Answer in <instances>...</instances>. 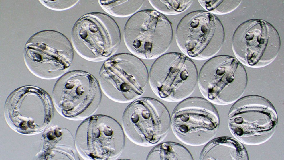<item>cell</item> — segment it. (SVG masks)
Masks as SVG:
<instances>
[{"label":"cell","instance_id":"cell-1","mask_svg":"<svg viewBox=\"0 0 284 160\" xmlns=\"http://www.w3.org/2000/svg\"><path fill=\"white\" fill-rule=\"evenodd\" d=\"M99 83L102 92L120 103L132 102L144 93L149 82V72L139 58L128 53L113 55L100 70Z\"/></svg>","mask_w":284,"mask_h":160},{"label":"cell","instance_id":"cell-2","mask_svg":"<svg viewBox=\"0 0 284 160\" xmlns=\"http://www.w3.org/2000/svg\"><path fill=\"white\" fill-rule=\"evenodd\" d=\"M73 48L83 58L92 62L106 60L120 46L121 34L116 22L103 13L94 12L81 16L71 32Z\"/></svg>","mask_w":284,"mask_h":160},{"label":"cell","instance_id":"cell-3","mask_svg":"<svg viewBox=\"0 0 284 160\" xmlns=\"http://www.w3.org/2000/svg\"><path fill=\"white\" fill-rule=\"evenodd\" d=\"M173 36L171 22L156 10L139 11L128 19L123 29L126 46L133 55L151 59L165 54Z\"/></svg>","mask_w":284,"mask_h":160},{"label":"cell","instance_id":"cell-4","mask_svg":"<svg viewBox=\"0 0 284 160\" xmlns=\"http://www.w3.org/2000/svg\"><path fill=\"white\" fill-rule=\"evenodd\" d=\"M247 75L243 65L227 55L211 58L202 65L198 74L200 92L206 99L218 105L237 100L247 85Z\"/></svg>","mask_w":284,"mask_h":160},{"label":"cell","instance_id":"cell-5","mask_svg":"<svg viewBox=\"0 0 284 160\" xmlns=\"http://www.w3.org/2000/svg\"><path fill=\"white\" fill-rule=\"evenodd\" d=\"M277 121L273 104L266 99L256 95L238 99L228 116L231 133L239 141L249 145L259 144L268 140L274 133Z\"/></svg>","mask_w":284,"mask_h":160},{"label":"cell","instance_id":"cell-6","mask_svg":"<svg viewBox=\"0 0 284 160\" xmlns=\"http://www.w3.org/2000/svg\"><path fill=\"white\" fill-rule=\"evenodd\" d=\"M196 66L189 57L176 52L164 54L154 61L149 72L154 93L164 101L175 102L188 98L198 81Z\"/></svg>","mask_w":284,"mask_h":160},{"label":"cell","instance_id":"cell-7","mask_svg":"<svg viewBox=\"0 0 284 160\" xmlns=\"http://www.w3.org/2000/svg\"><path fill=\"white\" fill-rule=\"evenodd\" d=\"M175 39L181 51L193 59H208L220 51L224 43L225 32L219 19L207 11L191 12L180 21Z\"/></svg>","mask_w":284,"mask_h":160},{"label":"cell","instance_id":"cell-8","mask_svg":"<svg viewBox=\"0 0 284 160\" xmlns=\"http://www.w3.org/2000/svg\"><path fill=\"white\" fill-rule=\"evenodd\" d=\"M122 127L127 138L142 146L154 145L162 141L169 133L171 117L165 105L155 98L135 99L125 110Z\"/></svg>","mask_w":284,"mask_h":160},{"label":"cell","instance_id":"cell-9","mask_svg":"<svg viewBox=\"0 0 284 160\" xmlns=\"http://www.w3.org/2000/svg\"><path fill=\"white\" fill-rule=\"evenodd\" d=\"M74 138L78 153L86 160L116 159L125 143L122 126L113 118L103 114L84 119L78 126Z\"/></svg>","mask_w":284,"mask_h":160},{"label":"cell","instance_id":"cell-10","mask_svg":"<svg viewBox=\"0 0 284 160\" xmlns=\"http://www.w3.org/2000/svg\"><path fill=\"white\" fill-rule=\"evenodd\" d=\"M220 124L218 113L212 103L202 97H188L174 109L171 126L176 138L186 145L197 146L214 138Z\"/></svg>","mask_w":284,"mask_h":160},{"label":"cell","instance_id":"cell-11","mask_svg":"<svg viewBox=\"0 0 284 160\" xmlns=\"http://www.w3.org/2000/svg\"><path fill=\"white\" fill-rule=\"evenodd\" d=\"M102 91L96 78L81 70L67 72L58 78L53 88L62 114L73 120L93 115L100 106Z\"/></svg>","mask_w":284,"mask_h":160},{"label":"cell","instance_id":"cell-12","mask_svg":"<svg viewBox=\"0 0 284 160\" xmlns=\"http://www.w3.org/2000/svg\"><path fill=\"white\" fill-rule=\"evenodd\" d=\"M281 45L275 28L265 20L253 19L239 25L232 36V45L238 60L251 67L265 66L272 62Z\"/></svg>","mask_w":284,"mask_h":160},{"label":"cell","instance_id":"cell-13","mask_svg":"<svg viewBox=\"0 0 284 160\" xmlns=\"http://www.w3.org/2000/svg\"><path fill=\"white\" fill-rule=\"evenodd\" d=\"M24 60L28 69L43 79L59 78L66 73L74 58L72 43L61 33L54 31L52 43L36 42L29 38L24 50Z\"/></svg>","mask_w":284,"mask_h":160},{"label":"cell","instance_id":"cell-14","mask_svg":"<svg viewBox=\"0 0 284 160\" xmlns=\"http://www.w3.org/2000/svg\"><path fill=\"white\" fill-rule=\"evenodd\" d=\"M247 152L238 141L228 137L213 138L202 149V160H248Z\"/></svg>","mask_w":284,"mask_h":160},{"label":"cell","instance_id":"cell-15","mask_svg":"<svg viewBox=\"0 0 284 160\" xmlns=\"http://www.w3.org/2000/svg\"><path fill=\"white\" fill-rule=\"evenodd\" d=\"M147 160H193L191 153L183 145L167 141L157 144L148 153Z\"/></svg>","mask_w":284,"mask_h":160},{"label":"cell","instance_id":"cell-16","mask_svg":"<svg viewBox=\"0 0 284 160\" xmlns=\"http://www.w3.org/2000/svg\"><path fill=\"white\" fill-rule=\"evenodd\" d=\"M99 5L112 16L123 17L132 15L143 5L144 0H98Z\"/></svg>","mask_w":284,"mask_h":160},{"label":"cell","instance_id":"cell-17","mask_svg":"<svg viewBox=\"0 0 284 160\" xmlns=\"http://www.w3.org/2000/svg\"><path fill=\"white\" fill-rule=\"evenodd\" d=\"M151 5L157 11L163 14L174 15L180 13L187 9L193 0H149Z\"/></svg>","mask_w":284,"mask_h":160},{"label":"cell","instance_id":"cell-18","mask_svg":"<svg viewBox=\"0 0 284 160\" xmlns=\"http://www.w3.org/2000/svg\"><path fill=\"white\" fill-rule=\"evenodd\" d=\"M242 0H198L200 5L206 11L212 14H224L235 9Z\"/></svg>","mask_w":284,"mask_h":160},{"label":"cell","instance_id":"cell-19","mask_svg":"<svg viewBox=\"0 0 284 160\" xmlns=\"http://www.w3.org/2000/svg\"><path fill=\"white\" fill-rule=\"evenodd\" d=\"M39 1L45 7L56 11L69 9L76 5L79 0H40Z\"/></svg>","mask_w":284,"mask_h":160},{"label":"cell","instance_id":"cell-20","mask_svg":"<svg viewBox=\"0 0 284 160\" xmlns=\"http://www.w3.org/2000/svg\"><path fill=\"white\" fill-rule=\"evenodd\" d=\"M54 134L57 137H59L63 134L62 130L60 128H57L55 130Z\"/></svg>","mask_w":284,"mask_h":160},{"label":"cell","instance_id":"cell-21","mask_svg":"<svg viewBox=\"0 0 284 160\" xmlns=\"http://www.w3.org/2000/svg\"><path fill=\"white\" fill-rule=\"evenodd\" d=\"M47 136L48 138L50 140L54 139L56 137L54 132L52 131L49 132L47 133Z\"/></svg>","mask_w":284,"mask_h":160},{"label":"cell","instance_id":"cell-22","mask_svg":"<svg viewBox=\"0 0 284 160\" xmlns=\"http://www.w3.org/2000/svg\"><path fill=\"white\" fill-rule=\"evenodd\" d=\"M20 128L22 130H25L28 128V124L26 122H23L20 124Z\"/></svg>","mask_w":284,"mask_h":160},{"label":"cell","instance_id":"cell-23","mask_svg":"<svg viewBox=\"0 0 284 160\" xmlns=\"http://www.w3.org/2000/svg\"><path fill=\"white\" fill-rule=\"evenodd\" d=\"M28 126L31 128H33L35 127L34 122L33 121H29L28 122Z\"/></svg>","mask_w":284,"mask_h":160}]
</instances>
